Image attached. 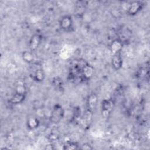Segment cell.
Masks as SVG:
<instances>
[{"label": "cell", "mask_w": 150, "mask_h": 150, "mask_svg": "<svg viewBox=\"0 0 150 150\" xmlns=\"http://www.w3.org/2000/svg\"><path fill=\"white\" fill-rule=\"evenodd\" d=\"M30 76L37 82H42L45 77V74L42 64L39 62H33L30 64Z\"/></svg>", "instance_id": "obj_1"}, {"label": "cell", "mask_w": 150, "mask_h": 150, "mask_svg": "<svg viewBox=\"0 0 150 150\" xmlns=\"http://www.w3.org/2000/svg\"><path fill=\"white\" fill-rule=\"evenodd\" d=\"M64 114V111L62 106L59 104H55L52 108L50 113V120L51 122L54 124H57L63 118Z\"/></svg>", "instance_id": "obj_2"}, {"label": "cell", "mask_w": 150, "mask_h": 150, "mask_svg": "<svg viewBox=\"0 0 150 150\" xmlns=\"http://www.w3.org/2000/svg\"><path fill=\"white\" fill-rule=\"evenodd\" d=\"M114 102L111 99H104L101 103V113L104 117H108L112 111Z\"/></svg>", "instance_id": "obj_3"}, {"label": "cell", "mask_w": 150, "mask_h": 150, "mask_svg": "<svg viewBox=\"0 0 150 150\" xmlns=\"http://www.w3.org/2000/svg\"><path fill=\"white\" fill-rule=\"evenodd\" d=\"M97 104V97L96 94H90L87 99L86 111L93 114Z\"/></svg>", "instance_id": "obj_4"}, {"label": "cell", "mask_w": 150, "mask_h": 150, "mask_svg": "<svg viewBox=\"0 0 150 150\" xmlns=\"http://www.w3.org/2000/svg\"><path fill=\"white\" fill-rule=\"evenodd\" d=\"M60 27L64 31H70L73 28V20L70 15H64L60 20Z\"/></svg>", "instance_id": "obj_5"}, {"label": "cell", "mask_w": 150, "mask_h": 150, "mask_svg": "<svg viewBox=\"0 0 150 150\" xmlns=\"http://www.w3.org/2000/svg\"><path fill=\"white\" fill-rule=\"evenodd\" d=\"M42 41V36L38 33L33 35L29 39L28 46L30 51L35 50L39 46Z\"/></svg>", "instance_id": "obj_6"}, {"label": "cell", "mask_w": 150, "mask_h": 150, "mask_svg": "<svg viewBox=\"0 0 150 150\" xmlns=\"http://www.w3.org/2000/svg\"><path fill=\"white\" fill-rule=\"evenodd\" d=\"M143 6L144 4L142 2L134 1L129 6L127 12L129 15H135L142 9Z\"/></svg>", "instance_id": "obj_7"}, {"label": "cell", "mask_w": 150, "mask_h": 150, "mask_svg": "<svg viewBox=\"0 0 150 150\" xmlns=\"http://www.w3.org/2000/svg\"><path fill=\"white\" fill-rule=\"evenodd\" d=\"M112 65L115 70H120L122 66V59L121 52L113 54L112 58Z\"/></svg>", "instance_id": "obj_8"}, {"label": "cell", "mask_w": 150, "mask_h": 150, "mask_svg": "<svg viewBox=\"0 0 150 150\" xmlns=\"http://www.w3.org/2000/svg\"><path fill=\"white\" fill-rule=\"evenodd\" d=\"M26 93L15 92L11 98L10 102L13 104H18L22 103L26 98Z\"/></svg>", "instance_id": "obj_9"}, {"label": "cell", "mask_w": 150, "mask_h": 150, "mask_svg": "<svg viewBox=\"0 0 150 150\" xmlns=\"http://www.w3.org/2000/svg\"><path fill=\"white\" fill-rule=\"evenodd\" d=\"M27 127L30 129H34L38 127L39 125V121L38 119L34 117H29L26 122Z\"/></svg>", "instance_id": "obj_10"}, {"label": "cell", "mask_w": 150, "mask_h": 150, "mask_svg": "<svg viewBox=\"0 0 150 150\" xmlns=\"http://www.w3.org/2000/svg\"><path fill=\"white\" fill-rule=\"evenodd\" d=\"M122 46V42L120 40L115 39L113 40L111 44V50L113 54L121 52Z\"/></svg>", "instance_id": "obj_11"}, {"label": "cell", "mask_w": 150, "mask_h": 150, "mask_svg": "<svg viewBox=\"0 0 150 150\" xmlns=\"http://www.w3.org/2000/svg\"><path fill=\"white\" fill-rule=\"evenodd\" d=\"M52 85L57 90L59 91H62V90L64 89L63 88V82L61 78L59 77H55L52 80Z\"/></svg>", "instance_id": "obj_12"}, {"label": "cell", "mask_w": 150, "mask_h": 150, "mask_svg": "<svg viewBox=\"0 0 150 150\" xmlns=\"http://www.w3.org/2000/svg\"><path fill=\"white\" fill-rule=\"evenodd\" d=\"M22 59L26 63H28L29 64H31L32 63L34 62V56L32 52V51H27L25 50L22 52Z\"/></svg>", "instance_id": "obj_13"}, {"label": "cell", "mask_w": 150, "mask_h": 150, "mask_svg": "<svg viewBox=\"0 0 150 150\" xmlns=\"http://www.w3.org/2000/svg\"><path fill=\"white\" fill-rule=\"evenodd\" d=\"M63 149H80V145L76 142L68 141L66 142L63 147Z\"/></svg>", "instance_id": "obj_14"}, {"label": "cell", "mask_w": 150, "mask_h": 150, "mask_svg": "<svg viewBox=\"0 0 150 150\" xmlns=\"http://www.w3.org/2000/svg\"><path fill=\"white\" fill-rule=\"evenodd\" d=\"M49 140L50 142L56 141L58 139V135L56 133H51L49 135Z\"/></svg>", "instance_id": "obj_15"}, {"label": "cell", "mask_w": 150, "mask_h": 150, "mask_svg": "<svg viewBox=\"0 0 150 150\" xmlns=\"http://www.w3.org/2000/svg\"><path fill=\"white\" fill-rule=\"evenodd\" d=\"M93 148L91 146V145H90L88 144H84L83 145L80 146V149H87V150H89V149H92Z\"/></svg>", "instance_id": "obj_16"}, {"label": "cell", "mask_w": 150, "mask_h": 150, "mask_svg": "<svg viewBox=\"0 0 150 150\" xmlns=\"http://www.w3.org/2000/svg\"><path fill=\"white\" fill-rule=\"evenodd\" d=\"M53 146V145H52V144H50L49 145H46V148L45 149H54Z\"/></svg>", "instance_id": "obj_17"}]
</instances>
